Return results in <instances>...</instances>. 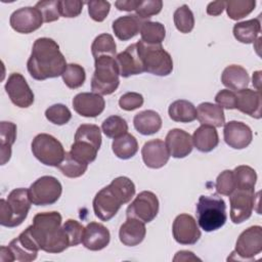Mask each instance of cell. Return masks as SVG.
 <instances>
[{
  "label": "cell",
  "mask_w": 262,
  "mask_h": 262,
  "mask_svg": "<svg viewBox=\"0 0 262 262\" xmlns=\"http://www.w3.org/2000/svg\"><path fill=\"white\" fill-rule=\"evenodd\" d=\"M133 125L136 131L140 134L151 135L160 131L162 127V119L157 112L146 110L134 116Z\"/></svg>",
  "instance_id": "cell-27"
},
{
  "label": "cell",
  "mask_w": 262,
  "mask_h": 262,
  "mask_svg": "<svg viewBox=\"0 0 262 262\" xmlns=\"http://www.w3.org/2000/svg\"><path fill=\"white\" fill-rule=\"evenodd\" d=\"M255 0H228L225 1V9L229 18L238 20L249 15L255 8Z\"/></svg>",
  "instance_id": "cell-37"
},
{
  "label": "cell",
  "mask_w": 262,
  "mask_h": 262,
  "mask_svg": "<svg viewBox=\"0 0 262 262\" xmlns=\"http://www.w3.org/2000/svg\"><path fill=\"white\" fill-rule=\"evenodd\" d=\"M165 143L169 155L175 159H182L188 156L193 147L192 137L182 129H172L166 135Z\"/></svg>",
  "instance_id": "cell-20"
},
{
  "label": "cell",
  "mask_w": 262,
  "mask_h": 262,
  "mask_svg": "<svg viewBox=\"0 0 262 262\" xmlns=\"http://www.w3.org/2000/svg\"><path fill=\"white\" fill-rule=\"evenodd\" d=\"M35 7L41 12L44 23L55 21L59 18V1L57 0H45L36 3Z\"/></svg>",
  "instance_id": "cell-46"
},
{
  "label": "cell",
  "mask_w": 262,
  "mask_h": 262,
  "mask_svg": "<svg viewBox=\"0 0 262 262\" xmlns=\"http://www.w3.org/2000/svg\"><path fill=\"white\" fill-rule=\"evenodd\" d=\"M159 213V200L148 190L139 192L126 210L127 217L136 218L144 223L151 222Z\"/></svg>",
  "instance_id": "cell-10"
},
{
  "label": "cell",
  "mask_w": 262,
  "mask_h": 262,
  "mask_svg": "<svg viewBox=\"0 0 262 262\" xmlns=\"http://www.w3.org/2000/svg\"><path fill=\"white\" fill-rule=\"evenodd\" d=\"M8 248L13 255L14 261L19 262L34 261L40 250L28 227L17 237L9 243Z\"/></svg>",
  "instance_id": "cell-16"
},
{
  "label": "cell",
  "mask_w": 262,
  "mask_h": 262,
  "mask_svg": "<svg viewBox=\"0 0 262 262\" xmlns=\"http://www.w3.org/2000/svg\"><path fill=\"white\" fill-rule=\"evenodd\" d=\"M134 194L135 185L130 178L126 176L115 178L95 194L92 202L95 216L101 221L111 220L122 205L129 203Z\"/></svg>",
  "instance_id": "cell-3"
},
{
  "label": "cell",
  "mask_w": 262,
  "mask_h": 262,
  "mask_svg": "<svg viewBox=\"0 0 262 262\" xmlns=\"http://www.w3.org/2000/svg\"><path fill=\"white\" fill-rule=\"evenodd\" d=\"M196 218L201 229L211 232L221 228L226 220V205L222 198L201 195L196 204Z\"/></svg>",
  "instance_id": "cell-5"
},
{
  "label": "cell",
  "mask_w": 262,
  "mask_h": 262,
  "mask_svg": "<svg viewBox=\"0 0 262 262\" xmlns=\"http://www.w3.org/2000/svg\"><path fill=\"white\" fill-rule=\"evenodd\" d=\"M101 131L98 126L93 124H82L76 131L75 140H83L91 143L97 149L101 145Z\"/></svg>",
  "instance_id": "cell-43"
},
{
  "label": "cell",
  "mask_w": 262,
  "mask_h": 262,
  "mask_svg": "<svg viewBox=\"0 0 262 262\" xmlns=\"http://www.w3.org/2000/svg\"><path fill=\"white\" fill-rule=\"evenodd\" d=\"M225 9V1H213L207 6V13L212 16H217Z\"/></svg>",
  "instance_id": "cell-54"
},
{
  "label": "cell",
  "mask_w": 262,
  "mask_h": 262,
  "mask_svg": "<svg viewBox=\"0 0 262 262\" xmlns=\"http://www.w3.org/2000/svg\"><path fill=\"white\" fill-rule=\"evenodd\" d=\"M168 114L171 120L179 123H190L196 119V108L188 100L178 99L169 106Z\"/></svg>",
  "instance_id": "cell-32"
},
{
  "label": "cell",
  "mask_w": 262,
  "mask_h": 262,
  "mask_svg": "<svg viewBox=\"0 0 262 262\" xmlns=\"http://www.w3.org/2000/svg\"><path fill=\"white\" fill-rule=\"evenodd\" d=\"M162 8H163L162 0H145V1L140 0L135 11H136V15L143 20L145 18H149L160 13Z\"/></svg>",
  "instance_id": "cell-49"
},
{
  "label": "cell",
  "mask_w": 262,
  "mask_h": 262,
  "mask_svg": "<svg viewBox=\"0 0 262 262\" xmlns=\"http://www.w3.org/2000/svg\"><path fill=\"white\" fill-rule=\"evenodd\" d=\"M141 156L145 166L151 169L164 167L170 158L166 143L161 139H152L145 142L141 149Z\"/></svg>",
  "instance_id": "cell-21"
},
{
  "label": "cell",
  "mask_w": 262,
  "mask_h": 262,
  "mask_svg": "<svg viewBox=\"0 0 262 262\" xmlns=\"http://www.w3.org/2000/svg\"><path fill=\"white\" fill-rule=\"evenodd\" d=\"M192 143L202 152L213 150L219 143L218 132L215 127L201 125L192 134Z\"/></svg>",
  "instance_id": "cell-28"
},
{
  "label": "cell",
  "mask_w": 262,
  "mask_h": 262,
  "mask_svg": "<svg viewBox=\"0 0 262 262\" xmlns=\"http://www.w3.org/2000/svg\"><path fill=\"white\" fill-rule=\"evenodd\" d=\"M111 241L108 229L98 222H90L84 229L82 239L83 246L90 251H100L104 249Z\"/></svg>",
  "instance_id": "cell-22"
},
{
  "label": "cell",
  "mask_w": 262,
  "mask_h": 262,
  "mask_svg": "<svg viewBox=\"0 0 262 262\" xmlns=\"http://www.w3.org/2000/svg\"><path fill=\"white\" fill-rule=\"evenodd\" d=\"M101 130L106 137L115 139L127 133L128 124L122 117L114 115L102 122Z\"/></svg>",
  "instance_id": "cell-39"
},
{
  "label": "cell",
  "mask_w": 262,
  "mask_h": 262,
  "mask_svg": "<svg viewBox=\"0 0 262 262\" xmlns=\"http://www.w3.org/2000/svg\"><path fill=\"white\" fill-rule=\"evenodd\" d=\"M57 168L66 177L78 178L86 172L88 168V164L83 163L80 160L76 159L69 151V152H66L63 160L61 161V163L58 165Z\"/></svg>",
  "instance_id": "cell-36"
},
{
  "label": "cell",
  "mask_w": 262,
  "mask_h": 262,
  "mask_svg": "<svg viewBox=\"0 0 262 262\" xmlns=\"http://www.w3.org/2000/svg\"><path fill=\"white\" fill-rule=\"evenodd\" d=\"M62 228L69 237L70 247H75L82 243L85 227H83L77 220L68 219L62 224Z\"/></svg>",
  "instance_id": "cell-47"
},
{
  "label": "cell",
  "mask_w": 262,
  "mask_h": 262,
  "mask_svg": "<svg viewBox=\"0 0 262 262\" xmlns=\"http://www.w3.org/2000/svg\"><path fill=\"white\" fill-rule=\"evenodd\" d=\"M143 20L136 14L120 16L113 23V31L121 41H127L135 37L141 29Z\"/></svg>",
  "instance_id": "cell-25"
},
{
  "label": "cell",
  "mask_w": 262,
  "mask_h": 262,
  "mask_svg": "<svg viewBox=\"0 0 262 262\" xmlns=\"http://www.w3.org/2000/svg\"><path fill=\"white\" fill-rule=\"evenodd\" d=\"M67 66L66 58L54 40L43 37L34 42L27 62L28 72L33 79L43 81L59 77Z\"/></svg>",
  "instance_id": "cell-1"
},
{
  "label": "cell",
  "mask_w": 262,
  "mask_h": 262,
  "mask_svg": "<svg viewBox=\"0 0 262 262\" xmlns=\"http://www.w3.org/2000/svg\"><path fill=\"white\" fill-rule=\"evenodd\" d=\"M45 117L52 124L60 126L69 123L72 118V114L68 106L61 103H56L45 111Z\"/></svg>",
  "instance_id": "cell-44"
},
{
  "label": "cell",
  "mask_w": 262,
  "mask_h": 262,
  "mask_svg": "<svg viewBox=\"0 0 262 262\" xmlns=\"http://www.w3.org/2000/svg\"><path fill=\"white\" fill-rule=\"evenodd\" d=\"M143 96L137 92H127L119 99V105L124 111H134L143 104Z\"/></svg>",
  "instance_id": "cell-51"
},
{
  "label": "cell",
  "mask_w": 262,
  "mask_h": 262,
  "mask_svg": "<svg viewBox=\"0 0 262 262\" xmlns=\"http://www.w3.org/2000/svg\"><path fill=\"white\" fill-rule=\"evenodd\" d=\"M262 251V228L254 225L244 230L235 243V249L231 255H236L237 259L253 260Z\"/></svg>",
  "instance_id": "cell-11"
},
{
  "label": "cell",
  "mask_w": 262,
  "mask_h": 262,
  "mask_svg": "<svg viewBox=\"0 0 262 262\" xmlns=\"http://www.w3.org/2000/svg\"><path fill=\"white\" fill-rule=\"evenodd\" d=\"M112 149L115 156H117L119 159L128 160L134 157L138 151V143L132 134L126 133L114 139Z\"/></svg>",
  "instance_id": "cell-33"
},
{
  "label": "cell",
  "mask_w": 262,
  "mask_h": 262,
  "mask_svg": "<svg viewBox=\"0 0 262 262\" xmlns=\"http://www.w3.org/2000/svg\"><path fill=\"white\" fill-rule=\"evenodd\" d=\"M31 205L29 189L14 188L6 200H0V224L9 228L20 225L27 218Z\"/></svg>",
  "instance_id": "cell-4"
},
{
  "label": "cell",
  "mask_w": 262,
  "mask_h": 262,
  "mask_svg": "<svg viewBox=\"0 0 262 262\" xmlns=\"http://www.w3.org/2000/svg\"><path fill=\"white\" fill-rule=\"evenodd\" d=\"M98 149L89 142L83 140H75L71 146V155L83 163L90 164L95 161Z\"/></svg>",
  "instance_id": "cell-41"
},
{
  "label": "cell",
  "mask_w": 262,
  "mask_h": 262,
  "mask_svg": "<svg viewBox=\"0 0 262 262\" xmlns=\"http://www.w3.org/2000/svg\"><path fill=\"white\" fill-rule=\"evenodd\" d=\"M233 174L235 178L236 188L245 189H255L257 182L256 171L247 165H241L234 168Z\"/></svg>",
  "instance_id": "cell-40"
},
{
  "label": "cell",
  "mask_w": 262,
  "mask_h": 262,
  "mask_svg": "<svg viewBox=\"0 0 262 262\" xmlns=\"http://www.w3.org/2000/svg\"><path fill=\"white\" fill-rule=\"evenodd\" d=\"M16 139V125L12 122L0 123V158L1 165H5L11 158V146Z\"/></svg>",
  "instance_id": "cell-31"
},
{
  "label": "cell",
  "mask_w": 262,
  "mask_h": 262,
  "mask_svg": "<svg viewBox=\"0 0 262 262\" xmlns=\"http://www.w3.org/2000/svg\"><path fill=\"white\" fill-rule=\"evenodd\" d=\"M193 260H201L196 256L193 255L190 251H179L176 253L173 261H193Z\"/></svg>",
  "instance_id": "cell-55"
},
{
  "label": "cell",
  "mask_w": 262,
  "mask_h": 262,
  "mask_svg": "<svg viewBox=\"0 0 262 262\" xmlns=\"http://www.w3.org/2000/svg\"><path fill=\"white\" fill-rule=\"evenodd\" d=\"M88 6V13L95 21H103L111 9V3L103 0H91L86 2Z\"/></svg>",
  "instance_id": "cell-48"
},
{
  "label": "cell",
  "mask_w": 262,
  "mask_h": 262,
  "mask_svg": "<svg viewBox=\"0 0 262 262\" xmlns=\"http://www.w3.org/2000/svg\"><path fill=\"white\" fill-rule=\"evenodd\" d=\"M196 119L202 125L221 127L225 123L223 108L211 102H202L196 108Z\"/></svg>",
  "instance_id": "cell-29"
},
{
  "label": "cell",
  "mask_w": 262,
  "mask_h": 262,
  "mask_svg": "<svg viewBox=\"0 0 262 262\" xmlns=\"http://www.w3.org/2000/svg\"><path fill=\"white\" fill-rule=\"evenodd\" d=\"M139 33L141 41L148 45H160L166 37V29L159 21H143Z\"/></svg>",
  "instance_id": "cell-34"
},
{
  "label": "cell",
  "mask_w": 262,
  "mask_h": 262,
  "mask_svg": "<svg viewBox=\"0 0 262 262\" xmlns=\"http://www.w3.org/2000/svg\"><path fill=\"white\" fill-rule=\"evenodd\" d=\"M91 52L94 59L99 56L116 57L117 45L113 36L106 33L98 35L92 42Z\"/></svg>",
  "instance_id": "cell-35"
},
{
  "label": "cell",
  "mask_w": 262,
  "mask_h": 262,
  "mask_svg": "<svg viewBox=\"0 0 262 262\" xmlns=\"http://www.w3.org/2000/svg\"><path fill=\"white\" fill-rule=\"evenodd\" d=\"M116 62L118 66L119 74L123 78L139 75L144 72L136 43L129 45L124 51L120 52L116 56Z\"/></svg>",
  "instance_id": "cell-19"
},
{
  "label": "cell",
  "mask_w": 262,
  "mask_h": 262,
  "mask_svg": "<svg viewBox=\"0 0 262 262\" xmlns=\"http://www.w3.org/2000/svg\"><path fill=\"white\" fill-rule=\"evenodd\" d=\"M31 147L35 158L43 165L50 167H58L66 155L60 141L47 133L36 135Z\"/></svg>",
  "instance_id": "cell-8"
},
{
  "label": "cell",
  "mask_w": 262,
  "mask_h": 262,
  "mask_svg": "<svg viewBox=\"0 0 262 262\" xmlns=\"http://www.w3.org/2000/svg\"><path fill=\"white\" fill-rule=\"evenodd\" d=\"M215 187L219 194L229 196L236 188L233 171L232 170H224L223 172H221L216 179Z\"/></svg>",
  "instance_id": "cell-45"
},
{
  "label": "cell",
  "mask_w": 262,
  "mask_h": 262,
  "mask_svg": "<svg viewBox=\"0 0 262 262\" xmlns=\"http://www.w3.org/2000/svg\"><path fill=\"white\" fill-rule=\"evenodd\" d=\"M222 84L230 90L239 91L249 85L250 77L245 68L237 64L226 67L221 75Z\"/></svg>",
  "instance_id": "cell-26"
},
{
  "label": "cell",
  "mask_w": 262,
  "mask_h": 262,
  "mask_svg": "<svg viewBox=\"0 0 262 262\" xmlns=\"http://www.w3.org/2000/svg\"><path fill=\"white\" fill-rule=\"evenodd\" d=\"M260 74H261L260 71H257V72H255V73L253 74V85L256 86V88H257L258 91H260V90H259V89H260V81H261V79H260Z\"/></svg>",
  "instance_id": "cell-57"
},
{
  "label": "cell",
  "mask_w": 262,
  "mask_h": 262,
  "mask_svg": "<svg viewBox=\"0 0 262 262\" xmlns=\"http://www.w3.org/2000/svg\"><path fill=\"white\" fill-rule=\"evenodd\" d=\"M41 12L36 7H21L12 12L9 24L11 28L20 34H30L41 28L43 24Z\"/></svg>",
  "instance_id": "cell-14"
},
{
  "label": "cell",
  "mask_w": 262,
  "mask_h": 262,
  "mask_svg": "<svg viewBox=\"0 0 262 262\" xmlns=\"http://www.w3.org/2000/svg\"><path fill=\"white\" fill-rule=\"evenodd\" d=\"M215 101L222 108L233 110L236 106V94L231 90L223 89L216 94Z\"/></svg>",
  "instance_id": "cell-52"
},
{
  "label": "cell",
  "mask_w": 262,
  "mask_h": 262,
  "mask_svg": "<svg viewBox=\"0 0 262 262\" xmlns=\"http://www.w3.org/2000/svg\"><path fill=\"white\" fill-rule=\"evenodd\" d=\"M146 228L144 222L127 217V220L121 225L119 230L120 242L127 247H135L139 245L145 237Z\"/></svg>",
  "instance_id": "cell-23"
},
{
  "label": "cell",
  "mask_w": 262,
  "mask_h": 262,
  "mask_svg": "<svg viewBox=\"0 0 262 262\" xmlns=\"http://www.w3.org/2000/svg\"><path fill=\"white\" fill-rule=\"evenodd\" d=\"M61 215L56 212L38 213L33 218V224L28 227L40 250L58 254L70 247L69 237L61 226Z\"/></svg>",
  "instance_id": "cell-2"
},
{
  "label": "cell",
  "mask_w": 262,
  "mask_h": 262,
  "mask_svg": "<svg viewBox=\"0 0 262 262\" xmlns=\"http://www.w3.org/2000/svg\"><path fill=\"white\" fill-rule=\"evenodd\" d=\"M139 55L142 60L144 72L164 77L173 71V60L169 52H167L162 44L148 45L141 40L136 42Z\"/></svg>",
  "instance_id": "cell-7"
},
{
  "label": "cell",
  "mask_w": 262,
  "mask_h": 262,
  "mask_svg": "<svg viewBox=\"0 0 262 262\" xmlns=\"http://www.w3.org/2000/svg\"><path fill=\"white\" fill-rule=\"evenodd\" d=\"M95 71L91 78V90L99 95L114 93L119 87V70L116 57L99 56L95 58Z\"/></svg>",
  "instance_id": "cell-6"
},
{
  "label": "cell",
  "mask_w": 262,
  "mask_h": 262,
  "mask_svg": "<svg viewBox=\"0 0 262 262\" xmlns=\"http://www.w3.org/2000/svg\"><path fill=\"white\" fill-rule=\"evenodd\" d=\"M85 2L80 0H61L59 1V13L63 17H77L80 15Z\"/></svg>",
  "instance_id": "cell-50"
},
{
  "label": "cell",
  "mask_w": 262,
  "mask_h": 262,
  "mask_svg": "<svg viewBox=\"0 0 262 262\" xmlns=\"http://www.w3.org/2000/svg\"><path fill=\"white\" fill-rule=\"evenodd\" d=\"M172 232L174 239L180 245H194L201 237L199 225L189 214H180L174 219Z\"/></svg>",
  "instance_id": "cell-15"
},
{
  "label": "cell",
  "mask_w": 262,
  "mask_h": 262,
  "mask_svg": "<svg viewBox=\"0 0 262 262\" xmlns=\"http://www.w3.org/2000/svg\"><path fill=\"white\" fill-rule=\"evenodd\" d=\"M0 260L3 261V262L14 261L13 255H12V253H11V251H10V249L8 247H5V246L1 247V250H0Z\"/></svg>",
  "instance_id": "cell-56"
},
{
  "label": "cell",
  "mask_w": 262,
  "mask_h": 262,
  "mask_svg": "<svg viewBox=\"0 0 262 262\" xmlns=\"http://www.w3.org/2000/svg\"><path fill=\"white\" fill-rule=\"evenodd\" d=\"M64 84L71 89L81 87L86 79L85 70L78 63H70L67 66L63 74L61 75Z\"/></svg>",
  "instance_id": "cell-42"
},
{
  "label": "cell",
  "mask_w": 262,
  "mask_h": 262,
  "mask_svg": "<svg viewBox=\"0 0 262 262\" xmlns=\"http://www.w3.org/2000/svg\"><path fill=\"white\" fill-rule=\"evenodd\" d=\"M255 189L235 188L229 195L230 219L233 223H243L251 217L255 207Z\"/></svg>",
  "instance_id": "cell-12"
},
{
  "label": "cell",
  "mask_w": 262,
  "mask_h": 262,
  "mask_svg": "<svg viewBox=\"0 0 262 262\" xmlns=\"http://www.w3.org/2000/svg\"><path fill=\"white\" fill-rule=\"evenodd\" d=\"M261 94L258 90L245 88L237 91L236 106L239 112L249 115L255 119L261 118Z\"/></svg>",
  "instance_id": "cell-24"
},
{
  "label": "cell",
  "mask_w": 262,
  "mask_h": 262,
  "mask_svg": "<svg viewBox=\"0 0 262 262\" xmlns=\"http://www.w3.org/2000/svg\"><path fill=\"white\" fill-rule=\"evenodd\" d=\"M62 192L61 183L53 176H42L29 188L31 202L35 206H48L56 203Z\"/></svg>",
  "instance_id": "cell-9"
},
{
  "label": "cell",
  "mask_w": 262,
  "mask_h": 262,
  "mask_svg": "<svg viewBox=\"0 0 262 262\" xmlns=\"http://www.w3.org/2000/svg\"><path fill=\"white\" fill-rule=\"evenodd\" d=\"M223 137L226 144L234 149H243L249 146L253 139L251 128L243 122L229 121L224 125Z\"/></svg>",
  "instance_id": "cell-18"
},
{
  "label": "cell",
  "mask_w": 262,
  "mask_h": 262,
  "mask_svg": "<svg viewBox=\"0 0 262 262\" xmlns=\"http://www.w3.org/2000/svg\"><path fill=\"white\" fill-rule=\"evenodd\" d=\"M5 91L11 102L18 107L27 108L34 102V93L19 73L10 74L5 83Z\"/></svg>",
  "instance_id": "cell-13"
},
{
  "label": "cell",
  "mask_w": 262,
  "mask_h": 262,
  "mask_svg": "<svg viewBox=\"0 0 262 262\" xmlns=\"http://www.w3.org/2000/svg\"><path fill=\"white\" fill-rule=\"evenodd\" d=\"M104 107L103 97L94 92H82L73 98V108L82 117L95 118L103 112Z\"/></svg>",
  "instance_id": "cell-17"
},
{
  "label": "cell",
  "mask_w": 262,
  "mask_h": 262,
  "mask_svg": "<svg viewBox=\"0 0 262 262\" xmlns=\"http://www.w3.org/2000/svg\"><path fill=\"white\" fill-rule=\"evenodd\" d=\"M173 20L176 29L183 34L190 33L194 27L193 13L186 4H183L174 11Z\"/></svg>",
  "instance_id": "cell-38"
},
{
  "label": "cell",
  "mask_w": 262,
  "mask_h": 262,
  "mask_svg": "<svg viewBox=\"0 0 262 262\" xmlns=\"http://www.w3.org/2000/svg\"><path fill=\"white\" fill-rule=\"evenodd\" d=\"M140 0H118L115 2V6L121 11H133L137 8Z\"/></svg>",
  "instance_id": "cell-53"
},
{
  "label": "cell",
  "mask_w": 262,
  "mask_h": 262,
  "mask_svg": "<svg viewBox=\"0 0 262 262\" xmlns=\"http://www.w3.org/2000/svg\"><path fill=\"white\" fill-rule=\"evenodd\" d=\"M261 32L260 17L237 23L233 26L234 38L244 44H250L257 40Z\"/></svg>",
  "instance_id": "cell-30"
}]
</instances>
